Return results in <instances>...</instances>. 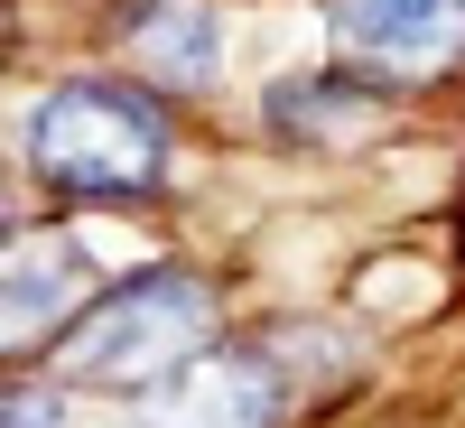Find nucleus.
<instances>
[{
  "label": "nucleus",
  "instance_id": "0eeeda50",
  "mask_svg": "<svg viewBox=\"0 0 465 428\" xmlns=\"http://www.w3.org/2000/svg\"><path fill=\"white\" fill-rule=\"evenodd\" d=\"M270 122L298 131V140L372 131V75H298V85H270Z\"/></svg>",
  "mask_w": 465,
  "mask_h": 428
},
{
  "label": "nucleus",
  "instance_id": "f03ea898",
  "mask_svg": "<svg viewBox=\"0 0 465 428\" xmlns=\"http://www.w3.org/2000/svg\"><path fill=\"white\" fill-rule=\"evenodd\" d=\"M205 344H214V280H196V270H140L112 298H94L74 335H56V382L149 392V382L186 373Z\"/></svg>",
  "mask_w": 465,
  "mask_h": 428
},
{
  "label": "nucleus",
  "instance_id": "423d86ee",
  "mask_svg": "<svg viewBox=\"0 0 465 428\" xmlns=\"http://www.w3.org/2000/svg\"><path fill=\"white\" fill-rule=\"evenodd\" d=\"M74 307H84V261L65 243H10V354H37Z\"/></svg>",
  "mask_w": 465,
  "mask_h": 428
},
{
  "label": "nucleus",
  "instance_id": "f257e3e1",
  "mask_svg": "<svg viewBox=\"0 0 465 428\" xmlns=\"http://www.w3.org/2000/svg\"><path fill=\"white\" fill-rule=\"evenodd\" d=\"M28 168L74 205H140L168 186V112L140 85L74 75L28 112Z\"/></svg>",
  "mask_w": 465,
  "mask_h": 428
},
{
  "label": "nucleus",
  "instance_id": "39448f33",
  "mask_svg": "<svg viewBox=\"0 0 465 428\" xmlns=\"http://www.w3.org/2000/svg\"><path fill=\"white\" fill-rule=\"evenodd\" d=\"M122 47L159 94H205L223 75V28L196 0H131L122 10Z\"/></svg>",
  "mask_w": 465,
  "mask_h": 428
},
{
  "label": "nucleus",
  "instance_id": "6e6552de",
  "mask_svg": "<svg viewBox=\"0 0 465 428\" xmlns=\"http://www.w3.org/2000/svg\"><path fill=\"white\" fill-rule=\"evenodd\" d=\"M10 428H56V410L37 401V392H19V401H10Z\"/></svg>",
  "mask_w": 465,
  "mask_h": 428
},
{
  "label": "nucleus",
  "instance_id": "7ed1b4c3",
  "mask_svg": "<svg viewBox=\"0 0 465 428\" xmlns=\"http://www.w3.org/2000/svg\"><path fill=\"white\" fill-rule=\"evenodd\" d=\"M326 37L372 85H438L465 65V0H326Z\"/></svg>",
  "mask_w": 465,
  "mask_h": 428
},
{
  "label": "nucleus",
  "instance_id": "20e7f679",
  "mask_svg": "<svg viewBox=\"0 0 465 428\" xmlns=\"http://www.w3.org/2000/svg\"><path fill=\"white\" fill-rule=\"evenodd\" d=\"M280 419V382L261 354H196L186 373L149 382L131 428H270Z\"/></svg>",
  "mask_w": 465,
  "mask_h": 428
}]
</instances>
